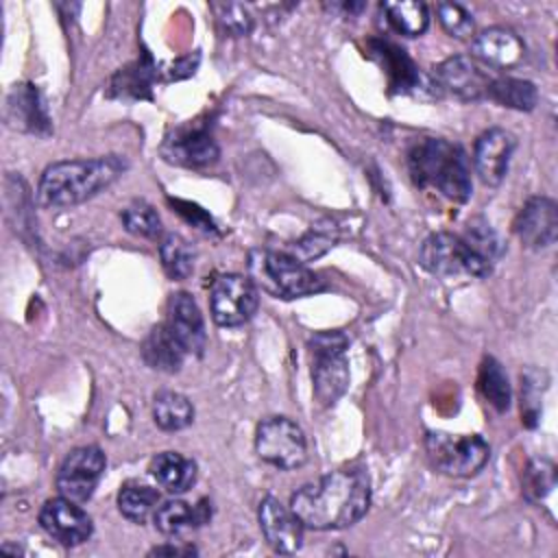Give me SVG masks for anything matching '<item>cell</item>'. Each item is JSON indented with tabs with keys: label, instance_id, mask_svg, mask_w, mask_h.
I'll use <instances>...</instances> for the list:
<instances>
[{
	"label": "cell",
	"instance_id": "cell-1",
	"mask_svg": "<svg viewBox=\"0 0 558 558\" xmlns=\"http://www.w3.org/2000/svg\"><path fill=\"white\" fill-rule=\"evenodd\" d=\"M371 506V480L362 469H338L296 488L290 508L310 530H342Z\"/></svg>",
	"mask_w": 558,
	"mask_h": 558
},
{
	"label": "cell",
	"instance_id": "cell-2",
	"mask_svg": "<svg viewBox=\"0 0 558 558\" xmlns=\"http://www.w3.org/2000/svg\"><path fill=\"white\" fill-rule=\"evenodd\" d=\"M126 161L118 155L94 159H65L50 163L37 185V201L44 207H72L109 187Z\"/></svg>",
	"mask_w": 558,
	"mask_h": 558
},
{
	"label": "cell",
	"instance_id": "cell-3",
	"mask_svg": "<svg viewBox=\"0 0 558 558\" xmlns=\"http://www.w3.org/2000/svg\"><path fill=\"white\" fill-rule=\"evenodd\" d=\"M408 168L416 185L432 187L445 198L464 203L471 196V168L464 150L442 137H423L408 153Z\"/></svg>",
	"mask_w": 558,
	"mask_h": 558
},
{
	"label": "cell",
	"instance_id": "cell-4",
	"mask_svg": "<svg viewBox=\"0 0 558 558\" xmlns=\"http://www.w3.org/2000/svg\"><path fill=\"white\" fill-rule=\"evenodd\" d=\"M248 277L262 292H268L277 299H299L325 290V281L314 270L286 255L283 251H251Z\"/></svg>",
	"mask_w": 558,
	"mask_h": 558
},
{
	"label": "cell",
	"instance_id": "cell-5",
	"mask_svg": "<svg viewBox=\"0 0 558 558\" xmlns=\"http://www.w3.org/2000/svg\"><path fill=\"white\" fill-rule=\"evenodd\" d=\"M349 340L340 331L316 333L310 340L312 351V381L314 395L323 405H333L349 386Z\"/></svg>",
	"mask_w": 558,
	"mask_h": 558
},
{
	"label": "cell",
	"instance_id": "cell-6",
	"mask_svg": "<svg viewBox=\"0 0 558 558\" xmlns=\"http://www.w3.org/2000/svg\"><path fill=\"white\" fill-rule=\"evenodd\" d=\"M425 449L434 469L451 477L475 475L490 456L488 442L477 434L432 432L425 438Z\"/></svg>",
	"mask_w": 558,
	"mask_h": 558
},
{
	"label": "cell",
	"instance_id": "cell-7",
	"mask_svg": "<svg viewBox=\"0 0 558 558\" xmlns=\"http://www.w3.org/2000/svg\"><path fill=\"white\" fill-rule=\"evenodd\" d=\"M421 264L425 270L438 277H486L493 264L477 255L462 235L438 231L432 233L421 246Z\"/></svg>",
	"mask_w": 558,
	"mask_h": 558
},
{
	"label": "cell",
	"instance_id": "cell-8",
	"mask_svg": "<svg viewBox=\"0 0 558 558\" xmlns=\"http://www.w3.org/2000/svg\"><path fill=\"white\" fill-rule=\"evenodd\" d=\"M255 451L264 462L290 471L307 460V440L292 418L268 416L257 425Z\"/></svg>",
	"mask_w": 558,
	"mask_h": 558
},
{
	"label": "cell",
	"instance_id": "cell-9",
	"mask_svg": "<svg viewBox=\"0 0 558 558\" xmlns=\"http://www.w3.org/2000/svg\"><path fill=\"white\" fill-rule=\"evenodd\" d=\"M259 305V288L248 275H220L209 290L211 318L220 327H240L253 318Z\"/></svg>",
	"mask_w": 558,
	"mask_h": 558
},
{
	"label": "cell",
	"instance_id": "cell-10",
	"mask_svg": "<svg viewBox=\"0 0 558 558\" xmlns=\"http://www.w3.org/2000/svg\"><path fill=\"white\" fill-rule=\"evenodd\" d=\"M105 453L98 447H78L70 451L57 473L59 495L70 501L85 504L94 495L105 473Z\"/></svg>",
	"mask_w": 558,
	"mask_h": 558
},
{
	"label": "cell",
	"instance_id": "cell-11",
	"mask_svg": "<svg viewBox=\"0 0 558 558\" xmlns=\"http://www.w3.org/2000/svg\"><path fill=\"white\" fill-rule=\"evenodd\" d=\"M432 78L438 92L453 96L458 100L486 98V89L493 81L475 59L464 54H456L440 61L434 68Z\"/></svg>",
	"mask_w": 558,
	"mask_h": 558
},
{
	"label": "cell",
	"instance_id": "cell-12",
	"mask_svg": "<svg viewBox=\"0 0 558 558\" xmlns=\"http://www.w3.org/2000/svg\"><path fill=\"white\" fill-rule=\"evenodd\" d=\"M39 525L44 527V532L50 538H54L61 545H70V547L85 543L94 532L92 519L81 508V504L70 501L61 495L54 499H48L41 506Z\"/></svg>",
	"mask_w": 558,
	"mask_h": 558
},
{
	"label": "cell",
	"instance_id": "cell-13",
	"mask_svg": "<svg viewBox=\"0 0 558 558\" xmlns=\"http://www.w3.org/2000/svg\"><path fill=\"white\" fill-rule=\"evenodd\" d=\"M512 229L523 246L541 251L558 238V207L547 196H532L514 216Z\"/></svg>",
	"mask_w": 558,
	"mask_h": 558
},
{
	"label": "cell",
	"instance_id": "cell-14",
	"mask_svg": "<svg viewBox=\"0 0 558 558\" xmlns=\"http://www.w3.org/2000/svg\"><path fill=\"white\" fill-rule=\"evenodd\" d=\"M259 527L266 543L277 554H294L303 545V523L292 512V508L283 506L277 497H264L257 510Z\"/></svg>",
	"mask_w": 558,
	"mask_h": 558
},
{
	"label": "cell",
	"instance_id": "cell-15",
	"mask_svg": "<svg viewBox=\"0 0 558 558\" xmlns=\"http://www.w3.org/2000/svg\"><path fill=\"white\" fill-rule=\"evenodd\" d=\"M514 146V135L499 126H493L477 137L473 148V166L486 185H499L504 181Z\"/></svg>",
	"mask_w": 558,
	"mask_h": 558
},
{
	"label": "cell",
	"instance_id": "cell-16",
	"mask_svg": "<svg viewBox=\"0 0 558 558\" xmlns=\"http://www.w3.org/2000/svg\"><path fill=\"white\" fill-rule=\"evenodd\" d=\"M166 325L183 344L187 355H203V349L207 344L205 323L196 301L187 292H177L170 296Z\"/></svg>",
	"mask_w": 558,
	"mask_h": 558
},
{
	"label": "cell",
	"instance_id": "cell-17",
	"mask_svg": "<svg viewBox=\"0 0 558 558\" xmlns=\"http://www.w3.org/2000/svg\"><path fill=\"white\" fill-rule=\"evenodd\" d=\"M473 57L490 68H512L525 57V46L521 37L506 26H490L473 37Z\"/></svg>",
	"mask_w": 558,
	"mask_h": 558
},
{
	"label": "cell",
	"instance_id": "cell-18",
	"mask_svg": "<svg viewBox=\"0 0 558 558\" xmlns=\"http://www.w3.org/2000/svg\"><path fill=\"white\" fill-rule=\"evenodd\" d=\"M4 118L9 126L44 135L50 131V120L41 100V94L35 85H15L7 98Z\"/></svg>",
	"mask_w": 558,
	"mask_h": 558
},
{
	"label": "cell",
	"instance_id": "cell-19",
	"mask_svg": "<svg viewBox=\"0 0 558 558\" xmlns=\"http://www.w3.org/2000/svg\"><path fill=\"white\" fill-rule=\"evenodd\" d=\"M163 157L172 163L201 168V166H209L218 159V146L205 129L190 126V129L177 131L174 137L166 140Z\"/></svg>",
	"mask_w": 558,
	"mask_h": 558
},
{
	"label": "cell",
	"instance_id": "cell-20",
	"mask_svg": "<svg viewBox=\"0 0 558 558\" xmlns=\"http://www.w3.org/2000/svg\"><path fill=\"white\" fill-rule=\"evenodd\" d=\"M155 527L166 536H179L187 530H194L198 525H205L211 519V504L207 499H201L198 504L190 506L181 499H172L161 504L155 514Z\"/></svg>",
	"mask_w": 558,
	"mask_h": 558
},
{
	"label": "cell",
	"instance_id": "cell-21",
	"mask_svg": "<svg viewBox=\"0 0 558 558\" xmlns=\"http://www.w3.org/2000/svg\"><path fill=\"white\" fill-rule=\"evenodd\" d=\"M368 52L384 68L392 89L410 92V89H414L418 85V81H421L418 68L414 65V61L399 46H395L390 41L373 39Z\"/></svg>",
	"mask_w": 558,
	"mask_h": 558
},
{
	"label": "cell",
	"instance_id": "cell-22",
	"mask_svg": "<svg viewBox=\"0 0 558 558\" xmlns=\"http://www.w3.org/2000/svg\"><path fill=\"white\" fill-rule=\"evenodd\" d=\"M144 362L161 373H177L187 355L183 344L177 340V336L168 329L166 323L150 329L142 344Z\"/></svg>",
	"mask_w": 558,
	"mask_h": 558
},
{
	"label": "cell",
	"instance_id": "cell-23",
	"mask_svg": "<svg viewBox=\"0 0 558 558\" xmlns=\"http://www.w3.org/2000/svg\"><path fill=\"white\" fill-rule=\"evenodd\" d=\"M150 473L168 493H185L196 482V464L177 451L157 453Z\"/></svg>",
	"mask_w": 558,
	"mask_h": 558
},
{
	"label": "cell",
	"instance_id": "cell-24",
	"mask_svg": "<svg viewBox=\"0 0 558 558\" xmlns=\"http://www.w3.org/2000/svg\"><path fill=\"white\" fill-rule=\"evenodd\" d=\"M486 98H490L493 102L508 107V109L532 111L538 102V89L534 83H530L525 78L499 76V78L490 81V85L486 89Z\"/></svg>",
	"mask_w": 558,
	"mask_h": 558
},
{
	"label": "cell",
	"instance_id": "cell-25",
	"mask_svg": "<svg viewBox=\"0 0 558 558\" xmlns=\"http://www.w3.org/2000/svg\"><path fill=\"white\" fill-rule=\"evenodd\" d=\"M386 22L401 35L418 37L429 24V13L423 2L416 0H390L381 4Z\"/></svg>",
	"mask_w": 558,
	"mask_h": 558
},
{
	"label": "cell",
	"instance_id": "cell-26",
	"mask_svg": "<svg viewBox=\"0 0 558 558\" xmlns=\"http://www.w3.org/2000/svg\"><path fill=\"white\" fill-rule=\"evenodd\" d=\"M153 416L155 423L166 429V432H177L183 429L192 423L194 418V408L190 403V399L181 392H172V390H163L155 395L153 401Z\"/></svg>",
	"mask_w": 558,
	"mask_h": 558
},
{
	"label": "cell",
	"instance_id": "cell-27",
	"mask_svg": "<svg viewBox=\"0 0 558 558\" xmlns=\"http://www.w3.org/2000/svg\"><path fill=\"white\" fill-rule=\"evenodd\" d=\"M477 388L486 399V403L497 412H506L510 408V401H512L510 381L504 366L495 357H484L477 375Z\"/></svg>",
	"mask_w": 558,
	"mask_h": 558
},
{
	"label": "cell",
	"instance_id": "cell-28",
	"mask_svg": "<svg viewBox=\"0 0 558 558\" xmlns=\"http://www.w3.org/2000/svg\"><path fill=\"white\" fill-rule=\"evenodd\" d=\"M159 508V493L146 484L129 482L118 493V510L135 523H144Z\"/></svg>",
	"mask_w": 558,
	"mask_h": 558
},
{
	"label": "cell",
	"instance_id": "cell-29",
	"mask_svg": "<svg viewBox=\"0 0 558 558\" xmlns=\"http://www.w3.org/2000/svg\"><path fill=\"white\" fill-rule=\"evenodd\" d=\"M159 257H161V266L170 279H177V281L187 279L194 270V251H192L190 242L177 233H168L159 242Z\"/></svg>",
	"mask_w": 558,
	"mask_h": 558
},
{
	"label": "cell",
	"instance_id": "cell-30",
	"mask_svg": "<svg viewBox=\"0 0 558 558\" xmlns=\"http://www.w3.org/2000/svg\"><path fill=\"white\" fill-rule=\"evenodd\" d=\"M336 240H338V229L331 222H318L301 240L286 246L283 253L294 257L296 262L305 264V262L323 255L325 251H329Z\"/></svg>",
	"mask_w": 558,
	"mask_h": 558
},
{
	"label": "cell",
	"instance_id": "cell-31",
	"mask_svg": "<svg viewBox=\"0 0 558 558\" xmlns=\"http://www.w3.org/2000/svg\"><path fill=\"white\" fill-rule=\"evenodd\" d=\"M556 486V466L547 458H534L523 471V495L541 504Z\"/></svg>",
	"mask_w": 558,
	"mask_h": 558
},
{
	"label": "cell",
	"instance_id": "cell-32",
	"mask_svg": "<svg viewBox=\"0 0 558 558\" xmlns=\"http://www.w3.org/2000/svg\"><path fill=\"white\" fill-rule=\"evenodd\" d=\"M124 229L140 238H157L161 233V218L146 201H133L122 209Z\"/></svg>",
	"mask_w": 558,
	"mask_h": 558
},
{
	"label": "cell",
	"instance_id": "cell-33",
	"mask_svg": "<svg viewBox=\"0 0 558 558\" xmlns=\"http://www.w3.org/2000/svg\"><path fill=\"white\" fill-rule=\"evenodd\" d=\"M155 76V68L146 61H137L124 70H120L113 78V89L120 96H133V98H142L144 92L150 89Z\"/></svg>",
	"mask_w": 558,
	"mask_h": 558
},
{
	"label": "cell",
	"instance_id": "cell-34",
	"mask_svg": "<svg viewBox=\"0 0 558 558\" xmlns=\"http://www.w3.org/2000/svg\"><path fill=\"white\" fill-rule=\"evenodd\" d=\"M462 240H464L477 255H482V257H484L486 262H490V264L501 255V242H499L497 233L493 231V227H490L484 218H473V220H469Z\"/></svg>",
	"mask_w": 558,
	"mask_h": 558
},
{
	"label": "cell",
	"instance_id": "cell-35",
	"mask_svg": "<svg viewBox=\"0 0 558 558\" xmlns=\"http://www.w3.org/2000/svg\"><path fill=\"white\" fill-rule=\"evenodd\" d=\"M436 15L438 22L442 24V28L456 37V39H469L473 37L475 31V22L473 15L458 2H438L436 4Z\"/></svg>",
	"mask_w": 558,
	"mask_h": 558
},
{
	"label": "cell",
	"instance_id": "cell-36",
	"mask_svg": "<svg viewBox=\"0 0 558 558\" xmlns=\"http://www.w3.org/2000/svg\"><path fill=\"white\" fill-rule=\"evenodd\" d=\"M216 17H218V24L233 37H240V35H246L251 31V15L246 13V9L242 4H235V2H220V4H214L211 7Z\"/></svg>",
	"mask_w": 558,
	"mask_h": 558
},
{
	"label": "cell",
	"instance_id": "cell-37",
	"mask_svg": "<svg viewBox=\"0 0 558 558\" xmlns=\"http://www.w3.org/2000/svg\"><path fill=\"white\" fill-rule=\"evenodd\" d=\"M538 371H527L521 373V410H523V421L527 427L536 425L538 418V399H541V386H538Z\"/></svg>",
	"mask_w": 558,
	"mask_h": 558
},
{
	"label": "cell",
	"instance_id": "cell-38",
	"mask_svg": "<svg viewBox=\"0 0 558 558\" xmlns=\"http://www.w3.org/2000/svg\"><path fill=\"white\" fill-rule=\"evenodd\" d=\"M153 556H161V554H170V556H187V554H196L194 547H179V545H161L150 549Z\"/></svg>",
	"mask_w": 558,
	"mask_h": 558
}]
</instances>
